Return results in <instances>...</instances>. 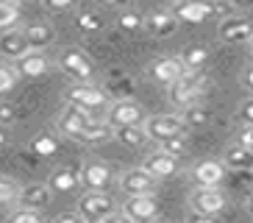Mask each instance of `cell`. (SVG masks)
Instances as JSON below:
<instances>
[{
  "label": "cell",
  "instance_id": "1",
  "mask_svg": "<svg viewBox=\"0 0 253 223\" xmlns=\"http://www.w3.org/2000/svg\"><path fill=\"white\" fill-rule=\"evenodd\" d=\"M56 128H59L64 137L75 142H103L114 134V128L106 123V120H97L95 114L78 109V106H64L59 117H56Z\"/></svg>",
  "mask_w": 253,
  "mask_h": 223
},
{
  "label": "cell",
  "instance_id": "2",
  "mask_svg": "<svg viewBox=\"0 0 253 223\" xmlns=\"http://www.w3.org/2000/svg\"><path fill=\"white\" fill-rule=\"evenodd\" d=\"M209 87V78L203 73H186L181 81H175L167 95H170V104L175 109H189V106H198V98L206 92Z\"/></svg>",
  "mask_w": 253,
  "mask_h": 223
},
{
  "label": "cell",
  "instance_id": "3",
  "mask_svg": "<svg viewBox=\"0 0 253 223\" xmlns=\"http://www.w3.org/2000/svg\"><path fill=\"white\" fill-rule=\"evenodd\" d=\"M64 101H67V106H78V109L89 112V114H95L100 109H109V98H106L103 87H95V84H73V87L64 92Z\"/></svg>",
  "mask_w": 253,
  "mask_h": 223
},
{
  "label": "cell",
  "instance_id": "4",
  "mask_svg": "<svg viewBox=\"0 0 253 223\" xmlns=\"http://www.w3.org/2000/svg\"><path fill=\"white\" fill-rule=\"evenodd\" d=\"M114 201L106 193H84L78 198V215L84 223H103L109 215H114Z\"/></svg>",
  "mask_w": 253,
  "mask_h": 223
},
{
  "label": "cell",
  "instance_id": "5",
  "mask_svg": "<svg viewBox=\"0 0 253 223\" xmlns=\"http://www.w3.org/2000/svg\"><path fill=\"white\" fill-rule=\"evenodd\" d=\"M228 198L220 187H198L192 195H189V207H192L195 215H206V218H217L225 209Z\"/></svg>",
  "mask_w": 253,
  "mask_h": 223
},
{
  "label": "cell",
  "instance_id": "6",
  "mask_svg": "<svg viewBox=\"0 0 253 223\" xmlns=\"http://www.w3.org/2000/svg\"><path fill=\"white\" fill-rule=\"evenodd\" d=\"M145 134L148 140H156V142H164L170 137H186V126L181 114H153V117L145 120Z\"/></svg>",
  "mask_w": 253,
  "mask_h": 223
},
{
  "label": "cell",
  "instance_id": "7",
  "mask_svg": "<svg viewBox=\"0 0 253 223\" xmlns=\"http://www.w3.org/2000/svg\"><path fill=\"white\" fill-rule=\"evenodd\" d=\"M145 120H148V114H145L142 104H136V101H114L109 106V112H106V123L112 128L145 126Z\"/></svg>",
  "mask_w": 253,
  "mask_h": 223
},
{
  "label": "cell",
  "instance_id": "8",
  "mask_svg": "<svg viewBox=\"0 0 253 223\" xmlns=\"http://www.w3.org/2000/svg\"><path fill=\"white\" fill-rule=\"evenodd\" d=\"M59 67L70 75V78H75L78 84H89V78L95 75V64H92V59L84 51H78V48L61 51L59 53Z\"/></svg>",
  "mask_w": 253,
  "mask_h": 223
},
{
  "label": "cell",
  "instance_id": "9",
  "mask_svg": "<svg viewBox=\"0 0 253 223\" xmlns=\"http://www.w3.org/2000/svg\"><path fill=\"white\" fill-rule=\"evenodd\" d=\"M78 181H81L89 193H106V187L112 184V167L100 159H89L84 162L81 173H78Z\"/></svg>",
  "mask_w": 253,
  "mask_h": 223
},
{
  "label": "cell",
  "instance_id": "10",
  "mask_svg": "<svg viewBox=\"0 0 253 223\" xmlns=\"http://www.w3.org/2000/svg\"><path fill=\"white\" fill-rule=\"evenodd\" d=\"M148 75L156 84H162V87H172L175 81H181L186 75V70H184L178 56H162V59H156L148 67Z\"/></svg>",
  "mask_w": 253,
  "mask_h": 223
},
{
  "label": "cell",
  "instance_id": "11",
  "mask_svg": "<svg viewBox=\"0 0 253 223\" xmlns=\"http://www.w3.org/2000/svg\"><path fill=\"white\" fill-rule=\"evenodd\" d=\"M175 22H189V25H198V22L209 20L211 17V3H201V0H178L167 8Z\"/></svg>",
  "mask_w": 253,
  "mask_h": 223
},
{
  "label": "cell",
  "instance_id": "12",
  "mask_svg": "<svg viewBox=\"0 0 253 223\" xmlns=\"http://www.w3.org/2000/svg\"><path fill=\"white\" fill-rule=\"evenodd\" d=\"M217 37L228 45L237 42H253V22L248 17H231L217 25Z\"/></svg>",
  "mask_w": 253,
  "mask_h": 223
},
{
  "label": "cell",
  "instance_id": "13",
  "mask_svg": "<svg viewBox=\"0 0 253 223\" xmlns=\"http://www.w3.org/2000/svg\"><path fill=\"white\" fill-rule=\"evenodd\" d=\"M120 190L126 193V198H134V195H153L156 190V178H150L142 167H134L120 176Z\"/></svg>",
  "mask_w": 253,
  "mask_h": 223
},
{
  "label": "cell",
  "instance_id": "14",
  "mask_svg": "<svg viewBox=\"0 0 253 223\" xmlns=\"http://www.w3.org/2000/svg\"><path fill=\"white\" fill-rule=\"evenodd\" d=\"M123 215H128L134 223H148L159 215V204L153 195H134L123 201Z\"/></svg>",
  "mask_w": 253,
  "mask_h": 223
},
{
  "label": "cell",
  "instance_id": "15",
  "mask_svg": "<svg viewBox=\"0 0 253 223\" xmlns=\"http://www.w3.org/2000/svg\"><path fill=\"white\" fill-rule=\"evenodd\" d=\"M142 170L148 173L150 178H172L175 173L181 170V162L178 159H172V156L162 154V151H153L150 156H145V162H142Z\"/></svg>",
  "mask_w": 253,
  "mask_h": 223
},
{
  "label": "cell",
  "instance_id": "16",
  "mask_svg": "<svg viewBox=\"0 0 253 223\" xmlns=\"http://www.w3.org/2000/svg\"><path fill=\"white\" fill-rule=\"evenodd\" d=\"M20 31H23L28 48L37 51V53H42L47 45H53V39H56V28H53L50 22H28V25L20 28Z\"/></svg>",
  "mask_w": 253,
  "mask_h": 223
},
{
  "label": "cell",
  "instance_id": "17",
  "mask_svg": "<svg viewBox=\"0 0 253 223\" xmlns=\"http://www.w3.org/2000/svg\"><path fill=\"white\" fill-rule=\"evenodd\" d=\"M192 176L198 181V187H220L225 178V165L217 162V159H203V162L195 165Z\"/></svg>",
  "mask_w": 253,
  "mask_h": 223
},
{
  "label": "cell",
  "instance_id": "18",
  "mask_svg": "<svg viewBox=\"0 0 253 223\" xmlns=\"http://www.w3.org/2000/svg\"><path fill=\"white\" fill-rule=\"evenodd\" d=\"M25 53H31V48H28V42H25L20 28H11V31H3L0 34V56H6L11 61H20Z\"/></svg>",
  "mask_w": 253,
  "mask_h": 223
},
{
  "label": "cell",
  "instance_id": "19",
  "mask_svg": "<svg viewBox=\"0 0 253 223\" xmlns=\"http://www.w3.org/2000/svg\"><path fill=\"white\" fill-rule=\"evenodd\" d=\"M145 28H148V34L164 39V37H172V34H175L178 22H175V17H172L167 8H156V11H150V14L145 17Z\"/></svg>",
  "mask_w": 253,
  "mask_h": 223
},
{
  "label": "cell",
  "instance_id": "20",
  "mask_svg": "<svg viewBox=\"0 0 253 223\" xmlns=\"http://www.w3.org/2000/svg\"><path fill=\"white\" fill-rule=\"evenodd\" d=\"M14 70H17V75H23V78H39V75H45L47 70H50V59H47L45 53L31 51V53H25L20 61H14Z\"/></svg>",
  "mask_w": 253,
  "mask_h": 223
},
{
  "label": "cell",
  "instance_id": "21",
  "mask_svg": "<svg viewBox=\"0 0 253 223\" xmlns=\"http://www.w3.org/2000/svg\"><path fill=\"white\" fill-rule=\"evenodd\" d=\"M20 209H34V212H42V209L50 204V190L47 184H28L20 190V198H17Z\"/></svg>",
  "mask_w": 253,
  "mask_h": 223
},
{
  "label": "cell",
  "instance_id": "22",
  "mask_svg": "<svg viewBox=\"0 0 253 223\" xmlns=\"http://www.w3.org/2000/svg\"><path fill=\"white\" fill-rule=\"evenodd\" d=\"M223 165L231 167V170H239V173H253V151L242 148V145H228L225 148V156H223Z\"/></svg>",
  "mask_w": 253,
  "mask_h": 223
},
{
  "label": "cell",
  "instance_id": "23",
  "mask_svg": "<svg viewBox=\"0 0 253 223\" xmlns=\"http://www.w3.org/2000/svg\"><path fill=\"white\" fill-rule=\"evenodd\" d=\"M78 184H81L78 181V170H73V167H59L47 178V190L50 193H73Z\"/></svg>",
  "mask_w": 253,
  "mask_h": 223
},
{
  "label": "cell",
  "instance_id": "24",
  "mask_svg": "<svg viewBox=\"0 0 253 223\" xmlns=\"http://www.w3.org/2000/svg\"><path fill=\"white\" fill-rule=\"evenodd\" d=\"M103 92H106V98L114 95L117 101H131L134 78L126 75V73H112V75H109V81H106V87H103Z\"/></svg>",
  "mask_w": 253,
  "mask_h": 223
},
{
  "label": "cell",
  "instance_id": "25",
  "mask_svg": "<svg viewBox=\"0 0 253 223\" xmlns=\"http://www.w3.org/2000/svg\"><path fill=\"white\" fill-rule=\"evenodd\" d=\"M75 28L81 31V34H97V31L106 28V20L100 11L95 8H81L78 14H75Z\"/></svg>",
  "mask_w": 253,
  "mask_h": 223
},
{
  "label": "cell",
  "instance_id": "26",
  "mask_svg": "<svg viewBox=\"0 0 253 223\" xmlns=\"http://www.w3.org/2000/svg\"><path fill=\"white\" fill-rule=\"evenodd\" d=\"M181 64H184L186 73H201L203 64L209 61V48H201V45H192V48H186L184 53L178 56Z\"/></svg>",
  "mask_w": 253,
  "mask_h": 223
},
{
  "label": "cell",
  "instance_id": "27",
  "mask_svg": "<svg viewBox=\"0 0 253 223\" xmlns=\"http://www.w3.org/2000/svg\"><path fill=\"white\" fill-rule=\"evenodd\" d=\"M114 137H117L120 145L126 148H142L148 142V134L142 126H126V128H114Z\"/></svg>",
  "mask_w": 253,
  "mask_h": 223
},
{
  "label": "cell",
  "instance_id": "28",
  "mask_svg": "<svg viewBox=\"0 0 253 223\" xmlns=\"http://www.w3.org/2000/svg\"><path fill=\"white\" fill-rule=\"evenodd\" d=\"M181 120H184L186 128H201V126H209L211 114H209V109H203V106H189V109H184Z\"/></svg>",
  "mask_w": 253,
  "mask_h": 223
},
{
  "label": "cell",
  "instance_id": "29",
  "mask_svg": "<svg viewBox=\"0 0 253 223\" xmlns=\"http://www.w3.org/2000/svg\"><path fill=\"white\" fill-rule=\"evenodd\" d=\"M20 3H11V0H0V28L3 31H11L14 22L20 20Z\"/></svg>",
  "mask_w": 253,
  "mask_h": 223
},
{
  "label": "cell",
  "instance_id": "30",
  "mask_svg": "<svg viewBox=\"0 0 253 223\" xmlns=\"http://www.w3.org/2000/svg\"><path fill=\"white\" fill-rule=\"evenodd\" d=\"M117 25H120V31H126V34H134V31H142L145 28V17L139 14V11H123V14L117 17Z\"/></svg>",
  "mask_w": 253,
  "mask_h": 223
},
{
  "label": "cell",
  "instance_id": "31",
  "mask_svg": "<svg viewBox=\"0 0 253 223\" xmlns=\"http://www.w3.org/2000/svg\"><path fill=\"white\" fill-rule=\"evenodd\" d=\"M31 151L37 156H53L56 151H59V142L53 140L50 134H39L37 140L31 142Z\"/></svg>",
  "mask_w": 253,
  "mask_h": 223
},
{
  "label": "cell",
  "instance_id": "32",
  "mask_svg": "<svg viewBox=\"0 0 253 223\" xmlns=\"http://www.w3.org/2000/svg\"><path fill=\"white\" fill-rule=\"evenodd\" d=\"M159 151L172 156V159H181V156L186 154V137H170V140L159 142Z\"/></svg>",
  "mask_w": 253,
  "mask_h": 223
},
{
  "label": "cell",
  "instance_id": "33",
  "mask_svg": "<svg viewBox=\"0 0 253 223\" xmlns=\"http://www.w3.org/2000/svg\"><path fill=\"white\" fill-rule=\"evenodd\" d=\"M20 190H23V187L17 184L14 178L0 176V204H11V201H17L20 198Z\"/></svg>",
  "mask_w": 253,
  "mask_h": 223
},
{
  "label": "cell",
  "instance_id": "34",
  "mask_svg": "<svg viewBox=\"0 0 253 223\" xmlns=\"http://www.w3.org/2000/svg\"><path fill=\"white\" fill-rule=\"evenodd\" d=\"M17 81H20V75H17V70H14V67L0 64V95H6V92H11V89L17 87Z\"/></svg>",
  "mask_w": 253,
  "mask_h": 223
},
{
  "label": "cell",
  "instance_id": "35",
  "mask_svg": "<svg viewBox=\"0 0 253 223\" xmlns=\"http://www.w3.org/2000/svg\"><path fill=\"white\" fill-rule=\"evenodd\" d=\"M8 223H47L42 218V212H34V209H17L8 215Z\"/></svg>",
  "mask_w": 253,
  "mask_h": 223
},
{
  "label": "cell",
  "instance_id": "36",
  "mask_svg": "<svg viewBox=\"0 0 253 223\" xmlns=\"http://www.w3.org/2000/svg\"><path fill=\"white\" fill-rule=\"evenodd\" d=\"M211 17L217 20H231V17H237V6L234 3H211Z\"/></svg>",
  "mask_w": 253,
  "mask_h": 223
},
{
  "label": "cell",
  "instance_id": "37",
  "mask_svg": "<svg viewBox=\"0 0 253 223\" xmlns=\"http://www.w3.org/2000/svg\"><path fill=\"white\" fill-rule=\"evenodd\" d=\"M20 120V114H17V106L14 104H0V126H11V123H17Z\"/></svg>",
  "mask_w": 253,
  "mask_h": 223
},
{
  "label": "cell",
  "instance_id": "38",
  "mask_svg": "<svg viewBox=\"0 0 253 223\" xmlns=\"http://www.w3.org/2000/svg\"><path fill=\"white\" fill-rule=\"evenodd\" d=\"M239 120L245 123V126H253V98H248V101H242L239 104Z\"/></svg>",
  "mask_w": 253,
  "mask_h": 223
},
{
  "label": "cell",
  "instance_id": "39",
  "mask_svg": "<svg viewBox=\"0 0 253 223\" xmlns=\"http://www.w3.org/2000/svg\"><path fill=\"white\" fill-rule=\"evenodd\" d=\"M45 8L47 11H59L61 14V11H73L75 3L73 0H45Z\"/></svg>",
  "mask_w": 253,
  "mask_h": 223
},
{
  "label": "cell",
  "instance_id": "40",
  "mask_svg": "<svg viewBox=\"0 0 253 223\" xmlns=\"http://www.w3.org/2000/svg\"><path fill=\"white\" fill-rule=\"evenodd\" d=\"M239 145L248 151H253V126H245L242 128V134H239Z\"/></svg>",
  "mask_w": 253,
  "mask_h": 223
},
{
  "label": "cell",
  "instance_id": "41",
  "mask_svg": "<svg viewBox=\"0 0 253 223\" xmlns=\"http://www.w3.org/2000/svg\"><path fill=\"white\" fill-rule=\"evenodd\" d=\"M53 223H84V221H81V215H78V212H64V215H59Z\"/></svg>",
  "mask_w": 253,
  "mask_h": 223
},
{
  "label": "cell",
  "instance_id": "42",
  "mask_svg": "<svg viewBox=\"0 0 253 223\" xmlns=\"http://www.w3.org/2000/svg\"><path fill=\"white\" fill-rule=\"evenodd\" d=\"M103 223H134V221H131L128 215H123V212H114V215H109Z\"/></svg>",
  "mask_w": 253,
  "mask_h": 223
},
{
  "label": "cell",
  "instance_id": "43",
  "mask_svg": "<svg viewBox=\"0 0 253 223\" xmlns=\"http://www.w3.org/2000/svg\"><path fill=\"white\" fill-rule=\"evenodd\" d=\"M189 223H217V221H214V218H206V215H195V212H192V215H189Z\"/></svg>",
  "mask_w": 253,
  "mask_h": 223
},
{
  "label": "cell",
  "instance_id": "44",
  "mask_svg": "<svg viewBox=\"0 0 253 223\" xmlns=\"http://www.w3.org/2000/svg\"><path fill=\"white\" fill-rule=\"evenodd\" d=\"M242 81H245V87H248V89H253V64L245 70V75H242Z\"/></svg>",
  "mask_w": 253,
  "mask_h": 223
},
{
  "label": "cell",
  "instance_id": "45",
  "mask_svg": "<svg viewBox=\"0 0 253 223\" xmlns=\"http://www.w3.org/2000/svg\"><path fill=\"white\" fill-rule=\"evenodd\" d=\"M3 145H8V128L6 126H0V148Z\"/></svg>",
  "mask_w": 253,
  "mask_h": 223
},
{
  "label": "cell",
  "instance_id": "46",
  "mask_svg": "<svg viewBox=\"0 0 253 223\" xmlns=\"http://www.w3.org/2000/svg\"><path fill=\"white\" fill-rule=\"evenodd\" d=\"M248 212H251V215H253V195H251V198H248Z\"/></svg>",
  "mask_w": 253,
  "mask_h": 223
},
{
  "label": "cell",
  "instance_id": "47",
  "mask_svg": "<svg viewBox=\"0 0 253 223\" xmlns=\"http://www.w3.org/2000/svg\"><path fill=\"white\" fill-rule=\"evenodd\" d=\"M148 223H164V221H159V218H153V221H148Z\"/></svg>",
  "mask_w": 253,
  "mask_h": 223
},
{
  "label": "cell",
  "instance_id": "48",
  "mask_svg": "<svg viewBox=\"0 0 253 223\" xmlns=\"http://www.w3.org/2000/svg\"><path fill=\"white\" fill-rule=\"evenodd\" d=\"M251 53H253V45H251Z\"/></svg>",
  "mask_w": 253,
  "mask_h": 223
}]
</instances>
